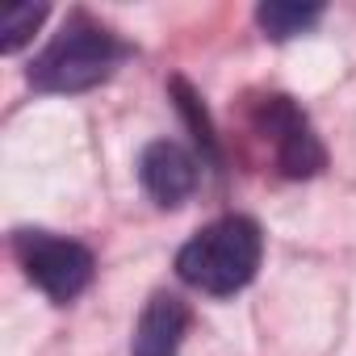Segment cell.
I'll list each match as a JSON object with an SVG mask.
<instances>
[{
	"label": "cell",
	"mask_w": 356,
	"mask_h": 356,
	"mask_svg": "<svg viewBox=\"0 0 356 356\" xmlns=\"http://www.w3.org/2000/svg\"><path fill=\"white\" fill-rule=\"evenodd\" d=\"M130 55V42H122L109 26L76 9L30 63V84L38 92H88L105 84Z\"/></svg>",
	"instance_id": "6da1fadb"
},
{
	"label": "cell",
	"mask_w": 356,
	"mask_h": 356,
	"mask_svg": "<svg viewBox=\"0 0 356 356\" xmlns=\"http://www.w3.org/2000/svg\"><path fill=\"white\" fill-rule=\"evenodd\" d=\"M260 260H264L260 227L243 214H227V218L202 227L176 252V277L210 298H231L243 285H252Z\"/></svg>",
	"instance_id": "7a4b0ae2"
},
{
	"label": "cell",
	"mask_w": 356,
	"mask_h": 356,
	"mask_svg": "<svg viewBox=\"0 0 356 356\" xmlns=\"http://www.w3.org/2000/svg\"><path fill=\"white\" fill-rule=\"evenodd\" d=\"M13 252H17V264L26 268V277L59 306L76 302L97 273L92 252L80 239L55 235V231H30L26 227L13 235Z\"/></svg>",
	"instance_id": "3957f363"
},
{
	"label": "cell",
	"mask_w": 356,
	"mask_h": 356,
	"mask_svg": "<svg viewBox=\"0 0 356 356\" xmlns=\"http://www.w3.org/2000/svg\"><path fill=\"white\" fill-rule=\"evenodd\" d=\"M252 126H256V134H264L273 143L277 168L289 176V181H306V176H318L327 168V151H323L310 118L293 105V97L264 92L252 105Z\"/></svg>",
	"instance_id": "277c9868"
},
{
	"label": "cell",
	"mask_w": 356,
	"mask_h": 356,
	"mask_svg": "<svg viewBox=\"0 0 356 356\" xmlns=\"http://www.w3.org/2000/svg\"><path fill=\"white\" fill-rule=\"evenodd\" d=\"M138 181L147 189V197L163 210L185 206L197 189V159L172 138H155L143 147L138 155Z\"/></svg>",
	"instance_id": "5b68a950"
},
{
	"label": "cell",
	"mask_w": 356,
	"mask_h": 356,
	"mask_svg": "<svg viewBox=\"0 0 356 356\" xmlns=\"http://www.w3.org/2000/svg\"><path fill=\"white\" fill-rule=\"evenodd\" d=\"M189 302L176 298L168 289L151 293V302L143 306L138 323H134V339H130V356H181L185 331H189Z\"/></svg>",
	"instance_id": "8992f818"
},
{
	"label": "cell",
	"mask_w": 356,
	"mask_h": 356,
	"mask_svg": "<svg viewBox=\"0 0 356 356\" xmlns=\"http://www.w3.org/2000/svg\"><path fill=\"white\" fill-rule=\"evenodd\" d=\"M318 17H323V5H285V0H268V5L256 9V26L273 42H285V38H298V34L314 30Z\"/></svg>",
	"instance_id": "52a82bcc"
},
{
	"label": "cell",
	"mask_w": 356,
	"mask_h": 356,
	"mask_svg": "<svg viewBox=\"0 0 356 356\" xmlns=\"http://www.w3.org/2000/svg\"><path fill=\"white\" fill-rule=\"evenodd\" d=\"M172 97H176V109L185 113V122H189V130H193V138H197V147L206 151V159L210 163H218V134H214V126H210V118H206V105H202V97L176 76L172 80Z\"/></svg>",
	"instance_id": "ba28073f"
},
{
	"label": "cell",
	"mask_w": 356,
	"mask_h": 356,
	"mask_svg": "<svg viewBox=\"0 0 356 356\" xmlns=\"http://www.w3.org/2000/svg\"><path fill=\"white\" fill-rule=\"evenodd\" d=\"M42 22H47V5H9L0 13V51L17 55Z\"/></svg>",
	"instance_id": "9c48e42d"
}]
</instances>
